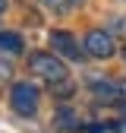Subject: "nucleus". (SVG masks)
<instances>
[{"label": "nucleus", "instance_id": "f257e3e1", "mask_svg": "<svg viewBox=\"0 0 126 133\" xmlns=\"http://www.w3.org/2000/svg\"><path fill=\"white\" fill-rule=\"evenodd\" d=\"M28 66L35 70V76H41L44 82H51V86H57V82L66 79V63H63L60 57H54V54H32Z\"/></svg>", "mask_w": 126, "mask_h": 133}, {"label": "nucleus", "instance_id": "f03ea898", "mask_svg": "<svg viewBox=\"0 0 126 133\" xmlns=\"http://www.w3.org/2000/svg\"><path fill=\"white\" fill-rule=\"evenodd\" d=\"M10 105H13L16 114H22V117L35 114V108H38V89L32 86V82H16L13 92H10Z\"/></svg>", "mask_w": 126, "mask_h": 133}, {"label": "nucleus", "instance_id": "7ed1b4c3", "mask_svg": "<svg viewBox=\"0 0 126 133\" xmlns=\"http://www.w3.org/2000/svg\"><path fill=\"white\" fill-rule=\"evenodd\" d=\"M85 51H88L91 57H98V60H107V57H114L117 44H114V38H110L107 32H101V29H91L88 35H85Z\"/></svg>", "mask_w": 126, "mask_h": 133}, {"label": "nucleus", "instance_id": "20e7f679", "mask_svg": "<svg viewBox=\"0 0 126 133\" xmlns=\"http://www.w3.org/2000/svg\"><path fill=\"white\" fill-rule=\"evenodd\" d=\"M94 95L101 102H123L126 98V82H117V79H104V82H94Z\"/></svg>", "mask_w": 126, "mask_h": 133}, {"label": "nucleus", "instance_id": "39448f33", "mask_svg": "<svg viewBox=\"0 0 126 133\" xmlns=\"http://www.w3.org/2000/svg\"><path fill=\"white\" fill-rule=\"evenodd\" d=\"M51 44L57 48L63 57H69V60H79V57H82V51L76 48V38L69 35V32H54V35H51Z\"/></svg>", "mask_w": 126, "mask_h": 133}, {"label": "nucleus", "instance_id": "423d86ee", "mask_svg": "<svg viewBox=\"0 0 126 133\" xmlns=\"http://www.w3.org/2000/svg\"><path fill=\"white\" fill-rule=\"evenodd\" d=\"M0 51L19 54L22 51V35H16V32H0Z\"/></svg>", "mask_w": 126, "mask_h": 133}, {"label": "nucleus", "instance_id": "0eeeda50", "mask_svg": "<svg viewBox=\"0 0 126 133\" xmlns=\"http://www.w3.org/2000/svg\"><path fill=\"white\" fill-rule=\"evenodd\" d=\"M41 3H44L47 10H54V13H63V10H69L73 0H41Z\"/></svg>", "mask_w": 126, "mask_h": 133}, {"label": "nucleus", "instance_id": "6e6552de", "mask_svg": "<svg viewBox=\"0 0 126 133\" xmlns=\"http://www.w3.org/2000/svg\"><path fill=\"white\" fill-rule=\"evenodd\" d=\"M0 16H3V0H0Z\"/></svg>", "mask_w": 126, "mask_h": 133}, {"label": "nucleus", "instance_id": "1a4fd4ad", "mask_svg": "<svg viewBox=\"0 0 126 133\" xmlns=\"http://www.w3.org/2000/svg\"><path fill=\"white\" fill-rule=\"evenodd\" d=\"M73 3H79V0H73Z\"/></svg>", "mask_w": 126, "mask_h": 133}, {"label": "nucleus", "instance_id": "9d476101", "mask_svg": "<svg viewBox=\"0 0 126 133\" xmlns=\"http://www.w3.org/2000/svg\"><path fill=\"white\" fill-rule=\"evenodd\" d=\"M123 57H126V51H123Z\"/></svg>", "mask_w": 126, "mask_h": 133}]
</instances>
